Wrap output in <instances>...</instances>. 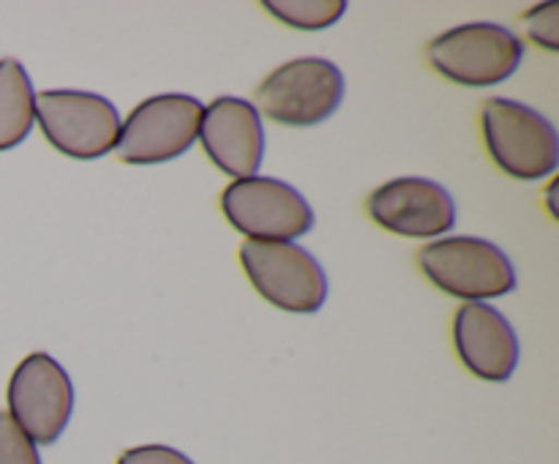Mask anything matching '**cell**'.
Wrapping results in <instances>:
<instances>
[{
	"instance_id": "cell-1",
	"label": "cell",
	"mask_w": 559,
	"mask_h": 464,
	"mask_svg": "<svg viewBox=\"0 0 559 464\" xmlns=\"http://www.w3.org/2000/svg\"><path fill=\"white\" fill-rule=\"evenodd\" d=\"M418 265L437 289L467 304H484L516 289V271L506 251L473 235H451L424 246Z\"/></svg>"
},
{
	"instance_id": "cell-2",
	"label": "cell",
	"mask_w": 559,
	"mask_h": 464,
	"mask_svg": "<svg viewBox=\"0 0 559 464\" xmlns=\"http://www.w3.org/2000/svg\"><path fill=\"white\" fill-rule=\"evenodd\" d=\"M480 123L486 147L506 175L519 180H540L557 169V131L538 109L497 96L484 104Z\"/></svg>"
},
{
	"instance_id": "cell-3",
	"label": "cell",
	"mask_w": 559,
	"mask_h": 464,
	"mask_svg": "<svg viewBox=\"0 0 559 464\" xmlns=\"http://www.w3.org/2000/svg\"><path fill=\"white\" fill-rule=\"evenodd\" d=\"M240 265L257 293L282 311L314 314L328 298L320 260L293 240H243Z\"/></svg>"
},
{
	"instance_id": "cell-4",
	"label": "cell",
	"mask_w": 559,
	"mask_h": 464,
	"mask_svg": "<svg viewBox=\"0 0 559 464\" xmlns=\"http://www.w3.org/2000/svg\"><path fill=\"white\" fill-rule=\"evenodd\" d=\"M522 58V38L497 22H467L429 44V63L445 80L467 87H491L511 80Z\"/></svg>"
},
{
	"instance_id": "cell-5",
	"label": "cell",
	"mask_w": 559,
	"mask_h": 464,
	"mask_svg": "<svg viewBox=\"0 0 559 464\" xmlns=\"http://www.w3.org/2000/svg\"><path fill=\"white\" fill-rule=\"evenodd\" d=\"M344 98V74L325 58H295L278 66L257 87V112L293 129L331 118Z\"/></svg>"
},
{
	"instance_id": "cell-6",
	"label": "cell",
	"mask_w": 559,
	"mask_h": 464,
	"mask_svg": "<svg viewBox=\"0 0 559 464\" xmlns=\"http://www.w3.org/2000/svg\"><path fill=\"white\" fill-rule=\"evenodd\" d=\"M202 112L205 107L200 98L186 93H162L145 98L120 123L115 153L120 162L136 167L173 162L183 156L200 136Z\"/></svg>"
},
{
	"instance_id": "cell-7",
	"label": "cell",
	"mask_w": 559,
	"mask_h": 464,
	"mask_svg": "<svg viewBox=\"0 0 559 464\" xmlns=\"http://www.w3.org/2000/svg\"><path fill=\"white\" fill-rule=\"evenodd\" d=\"M36 120L49 145L63 156L93 162L115 151L120 115L107 96L91 91H41Z\"/></svg>"
},
{
	"instance_id": "cell-8",
	"label": "cell",
	"mask_w": 559,
	"mask_h": 464,
	"mask_svg": "<svg viewBox=\"0 0 559 464\" xmlns=\"http://www.w3.org/2000/svg\"><path fill=\"white\" fill-rule=\"evenodd\" d=\"M222 211L246 240H295L314 227L306 197L287 180L262 175L233 180L222 194Z\"/></svg>"
},
{
	"instance_id": "cell-9",
	"label": "cell",
	"mask_w": 559,
	"mask_h": 464,
	"mask_svg": "<svg viewBox=\"0 0 559 464\" xmlns=\"http://www.w3.org/2000/svg\"><path fill=\"white\" fill-rule=\"evenodd\" d=\"M74 413V385L47 353L20 360L9 380V415L36 445H52Z\"/></svg>"
},
{
	"instance_id": "cell-10",
	"label": "cell",
	"mask_w": 559,
	"mask_h": 464,
	"mask_svg": "<svg viewBox=\"0 0 559 464\" xmlns=\"http://www.w3.org/2000/svg\"><path fill=\"white\" fill-rule=\"evenodd\" d=\"M366 211L382 229L402 238H437L456 224L451 191L429 178H396L377 186Z\"/></svg>"
},
{
	"instance_id": "cell-11",
	"label": "cell",
	"mask_w": 559,
	"mask_h": 464,
	"mask_svg": "<svg viewBox=\"0 0 559 464\" xmlns=\"http://www.w3.org/2000/svg\"><path fill=\"white\" fill-rule=\"evenodd\" d=\"M200 142L207 158L235 180L257 175L265 156V129L251 102L238 96H218L205 107Z\"/></svg>"
},
{
	"instance_id": "cell-12",
	"label": "cell",
	"mask_w": 559,
	"mask_h": 464,
	"mask_svg": "<svg viewBox=\"0 0 559 464\" xmlns=\"http://www.w3.org/2000/svg\"><path fill=\"white\" fill-rule=\"evenodd\" d=\"M453 344L462 364L480 380L506 382L516 371V331L495 306L464 304L453 320Z\"/></svg>"
},
{
	"instance_id": "cell-13",
	"label": "cell",
	"mask_w": 559,
	"mask_h": 464,
	"mask_svg": "<svg viewBox=\"0 0 559 464\" xmlns=\"http://www.w3.org/2000/svg\"><path fill=\"white\" fill-rule=\"evenodd\" d=\"M36 123V91L25 66L14 58L0 60V151L22 145Z\"/></svg>"
},
{
	"instance_id": "cell-14",
	"label": "cell",
	"mask_w": 559,
	"mask_h": 464,
	"mask_svg": "<svg viewBox=\"0 0 559 464\" xmlns=\"http://www.w3.org/2000/svg\"><path fill=\"white\" fill-rule=\"evenodd\" d=\"M265 11L298 31H325L342 20L347 3L344 0H265Z\"/></svg>"
},
{
	"instance_id": "cell-15",
	"label": "cell",
	"mask_w": 559,
	"mask_h": 464,
	"mask_svg": "<svg viewBox=\"0 0 559 464\" xmlns=\"http://www.w3.org/2000/svg\"><path fill=\"white\" fill-rule=\"evenodd\" d=\"M0 464H41L38 448L9 413H0Z\"/></svg>"
},
{
	"instance_id": "cell-16",
	"label": "cell",
	"mask_w": 559,
	"mask_h": 464,
	"mask_svg": "<svg viewBox=\"0 0 559 464\" xmlns=\"http://www.w3.org/2000/svg\"><path fill=\"white\" fill-rule=\"evenodd\" d=\"M524 31L538 47L555 49L559 47V9L557 3H544L524 14Z\"/></svg>"
},
{
	"instance_id": "cell-17",
	"label": "cell",
	"mask_w": 559,
	"mask_h": 464,
	"mask_svg": "<svg viewBox=\"0 0 559 464\" xmlns=\"http://www.w3.org/2000/svg\"><path fill=\"white\" fill-rule=\"evenodd\" d=\"M118 464H194L186 453L169 445H136L120 453Z\"/></svg>"
},
{
	"instance_id": "cell-18",
	"label": "cell",
	"mask_w": 559,
	"mask_h": 464,
	"mask_svg": "<svg viewBox=\"0 0 559 464\" xmlns=\"http://www.w3.org/2000/svg\"><path fill=\"white\" fill-rule=\"evenodd\" d=\"M555 191H557V180H551V186H549V211H551V216L557 218V205H555Z\"/></svg>"
}]
</instances>
